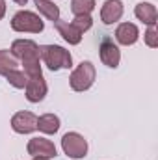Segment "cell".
Segmentation results:
<instances>
[{"label":"cell","instance_id":"cell-2","mask_svg":"<svg viewBox=\"0 0 158 160\" xmlns=\"http://www.w3.org/2000/svg\"><path fill=\"white\" fill-rule=\"evenodd\" d=\"M39 58L50 71H60V69H71L73 67L71 52L67 48L60 47V45H41Z\"/></svg>","mask_w":158,"mask_h":160},{"label":"cell","instance_id":"cell-5","mask_svg":"<svg viewBox=\"0 0 158 160\" xmlns=\"http://www.w3.org/2000/svg\"><path fill=\"white\" fill-rule=\"evenodd\" d=\"M62 149L69 158L80 160L87 155V142L78 132H67L62 138Z\"/></svg>","mask_w":158,"mask_h":160},{"label":"cell","instance_id":"cell-4","mask_svg":"<svg viewBox=\"0 0 158 160\" xmlns=\"http://www.w3.org/2000/svg\"><path fill=\"white\" fill-rule=\"evenodd\" d=\"M95 78H97L95 65L91 62H82V63H78L77 69H73V73L69 77V86L73 91H87L93 86Z\"/></svg>","mask_w":158,"mask_h":160},{"label":"cell","instance_id":"cell-11","mask_svg":"<svg viewBox=\"0 0 158 160\" xmlns=\"http://www.w3.org/2000/svg\"><path fill=\"white\" fill-rule=\"evenodd\" d=\"M123 2L121 0H106L101 8V21L104 24H114L123 17Z\"/></svg>","mask_w":158,"mask_h":160},{"label":"cell","instance_id":"cell-6","mask_svg":"<svg viewBox=\"0 0 158 160\" xmlns=\"http://www.w3.org/2000/svg\"><path fill=\"white\" fill-rule=\"evenodd\" d=\"M99 56H101V62H102L106 67H110V69L119 67V62H121V50H119L117 45L114 43L112 38H108V36L102 38L101 45H99Z\"/></svg>","mask_w":158,"mask_h":160},{"label":"cell","instance_id":"cell-23","mask_svg":"<svg viewBox=\"0 0 158 160\" xmlns=\"http://www.w3.org/2000/svg\"><path fill=\"white\" fill-rule=\"evenodd\" d=\"M32 160H50V158H45V157H32Z\"/></svg>","mask_w":158,"mask_h":160},{"label":"cell","instance_id":"cell-12","mask_svg":"<svg viewBox=\"0 0 158 160\" xmlns=\"http://www.w3.org/2000/svg\"><path fill=\"white\" fill-rule=\"evenodd\" d=\"M54 28L58 30V34L67 41L69 45H78L80 41H82V34H80L69 21H62V19H58V21L54 22Z\"/></svg>","mask_w":158,"mask_h":160},{"label":"cell","instance_id":"cell-13","mask_svg":"<svg viewBox=\"0 0 158 160\" xmlns=\"http://www.w3.org/2000/svg\"><path fill=\"white\" fill-rule=\"evenodd\" d=\"M134 15L147 26L151 24H156V19H158V11L156 8L151 4V2H140L136 8H134Z\"/></svg>","mask_w":158,"mask_h":160},{"label":"cell","instance_id":"cell-21","mask_svg":"<svg viewBox=\"0 0 158 160\" xmlns=\"http://www.w3.org/2000/svg\"><path fill=\"white\" fill-rule=\"evenodd\" d=\"M6 15V0H0V21L4 19Z\"/></svg>","mask_w":158,"mask_h":160},{"label":"cell","instance_id":"cell-15","mask_svg":"<svg viewBox=\"0 0 158 160\" xmlns=\"http://www.w3.org/2000/svg\"><path fill=\"white\" fill-rule=\"evenodd\" d=\"M34 4H36L37 11H39L43 17H47L48 21L56 22V21L60 19V8H58L52 0H34Z\"/></svg>","mask_w":158,"mask_h":160},{"label":"cell","instance_id":"cell-18","mask_svg":"<svg viewBox=\"0 0 158 160\" xmlns=\"http://www.w3.org/2000/svg\"><path fill=\"white\" fill-rule=\"evenodd\" d=\"M6 80H7L13 88H17V89H24V88H26V82H28V77L24 75V71L13 69V71H9V73L6 75Z\"/></svg>","mask_w":158,"mask_h":160},{"label":"cell","instance_id":"cell-16","mask_svg":"<svg viewBox=\"0 0 158 160\" xmlns=\"http://www.w3.org/2000/svg\"><path fill=\"white\" fill-rule=\"evenodd\" d=\"M17 67H19V60H17L9 50L2 48V50H0V75L6 77L9 71H13V69H17Z\"/></svg>","mask_w":158,"mask_h":160},{"label":"cell","instance_id":"cell-1","mask_svg":"<svg viewBox=\"0 0 158 160\" xmlns=\"http://www.w3.org/2000/svg\"><path fill=\"white\" fill-rule=\"evenodd\" d=\"M9 52H11L17 60H21L26 77L43 75V71H41V58H39V45H37L36 41L15 39L11 43V50H9Z\"/></svg>","mask_w":158,"mask_h":160},{"label":"cell","instance_id":"cell-7","mask_svg":"<svg viewBox=\"0 0 158 160\" xmlns=\"http://www.w3.org/2000/svg\"><path fill=\"white\" fill-rule=\"evenodd\" d=\"M26 101L28 102H41L45 97H47V91H48V86H47V80L43 78V75H36V77H28L26 82Z\"/></svg>","mask_w":158,"mask_h":160},{"label":"cell","instance_id":"cell-8","mask_svg":"<svg viewBox=\"0 0 158 160\" xmlns=\"http://www.w3.org/2000/svg\"><path fill=\"white\" fill-rule=\"evenodd\" d=\"M26 151H28V155H32V157H45V158H54V157L58 155L56 145H54L50 140L41 138V136L32 138V140L28 142Z\"/></svg>","mask_w":158,"mask_h":160},{"label":"cell","instance_id":"cell-19","mask_svg":"<svg viewBox=\"0 0 158 160\" xmlns=\"http://www.w3.org/2000/svg\"><path fill=\"white\" fill-rule=\"evenodd\" d=\"M71 24L78 30L80 34H84V32H87L93 26V19H91V15H75V19L71 21Z\"/></svg>","mask_w":158,"mask_h":160},{"label":"cell","instance_id":"cell-20","mask_svg":"<svg viewBox=\"0 0 158 160\" xmlns=\"http://www.w3.org/2000/svg\"><path fill=\"white\" fill-rule=\"evenodd\" d=\"M143 39H145V45L151 47V48H156L158 47V30H156V24H151L147 28V32L143 34Z\"/></svg>","mask_w":158,"mask_h":160},{"label":"cell","instance_id":"cell-17","mask_svg":"<svg viewBox=\"0 0 158 160\" xmlns=\"http://www.w3.org/2000/svg\"><path fill=\"white\" fill-rule=\"evenodd\" d=\"M95 6H97L95 0H73L71 11H73V15H91Z\"/></svg>","mask_w":158,"mask_h":160},{"label":"cell","instance_id":"cell-14","mask_svg":"<svg viewBox=\"0 0 158 160\" xmlns=\"http://www.w3.org/2000/svg\"><path fill=\"white\" fill-rule=\"evenodd\" d=\"M37 128L43 134H56L60 130V118L56 114H43L37 118Z\"/></svg>","mask_w":158,"mask_h":160},{"label":"cell","instance_id":"cell-10","mask_svg":"<svg viewBox=\"0 0 158 160\" xmlns=\"http://www.w3.org/2000/svg\"><path fill=\"white\" fill-rule=\"evenodd\" d=\"M140 39V30L134 22H121L116 28V41L123 47H130Z\"/></svg>","mask_w":158,"mask_h":160},{"label":"cell","instance_id":"cell-9","mask_svg":"<svg viewBox=\"0 0 158 160\" xmlns=\"http://www.w3.org/2000/svg\"><path fill=\"white\" fill-rule=\"evenodd\" d=\"M11 128L17 134H32L37 128V116L32 112H17L11 118Z\"/></svg>","mask_w":158,"mask_h":160},{"label":"cell","instance_id":"cell-3","mask_svg":"<svg viewBox=\"0 0 158 160\" xmlns=\"http://www.w3.org/2000/svg\"><path fill=\"white\" fill-rule=\"evenodd\" d=\"M11 28L15 32H21V34H41L45 30V22L41 21V17L37 13L21 9L13 15Z\"/></svg>","mask_w":158,"mask_h":160},{"label":"cell","instance_id":"cell-22","mask_svg":"<svg viewBox=\"0 0 158 160\" xmlns=\"http://www.w3.org/2000/svg\"><path fill=\"white\" fill-rule=\"evenodd\" d=\"M15 4H19V6H26L28 4V0H13Z\"/></svg>","mask_w":158,"mask_h":160}]
</instances>
